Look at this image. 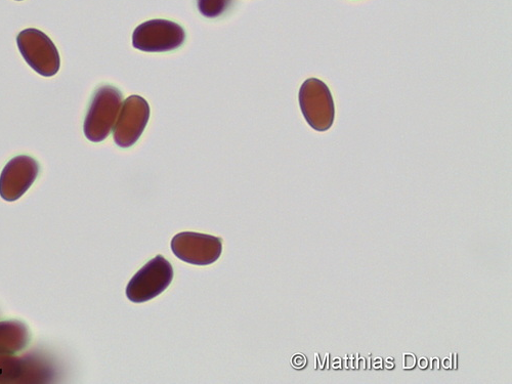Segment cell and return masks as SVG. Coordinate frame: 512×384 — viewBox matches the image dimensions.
<instances>
[{
	"label": "cell",
	"mask_w": 512,
	"mask_h": 384,
	"mask_svg": "<svg viewBox=\"0 0 512 384\" xmlns=\"http://www.w3.org/2000/svg\"><path fill=\"white\" fill-rule=\"evenodd\" d=\"M121 106L122 95L116 88L106 85L99 89L84 121L85 137L95 143L103 142L113 130Z\"/></svg>",
	"instance_id": "cell-1"
},
{
	"label": "cell",
	"mask_w": 512,
	"mask_h": 384,
	"mask_svg": "<svg viewBox=\"0 0 512 384\" xmlns=\"http://www.w3.org/2000/svg\"><path fill=\"white\" fill-rule=\"evenodd\" d=\"M174 269L162 255L147 263L128 283L126 296L134 304L147 303L172 283Z\"/></svg>",
	"instance_id": "cell-2"
},
{
	"label": "cell",
	"mask_w": 512,
	"mask_h": 384,
	"mask_svg": "<svg viewBox=\"0 0 512 384\" xmlns=\"http://www.w3.org/2000/svg\"><path fill=\"white\" fill-rule=\"evenodd\" d=\"M186 33L179 24L167 20H151L134 32L133 46L148 53L172 52L183 46Z\"/></svg>",
	"instance_id": "cell-3"
},
{
	"label": "cell",
	"mask_w": 512,
	"mask_h": 384,
	"mask_svg": "<svg viewBox=\"0 0 512 384\" xmlns=\"http://www.w3.org/2000/svg\"><path fill=\"white\" fill-rule=\"evenodd\" d=\"M17 42L23 58L34 71L46 77L58 73L59 52L48 35L37 29H26L18 35Z\"/></svg>",
	"instance_id": "cell-4"
},
{
	"label": "cell",
	"mask_w": 512,
	"mask_h": 384,
	"mask_svg": "<svg viewBox=\"0 0 512 384\" xmlns=\"http://www.w3.org/2000/svg\"><path fill=\"white\" fill-rule=\"evenodd\" d=\"M300 105L307 122L315 131L330 130L335 108L330 90L323 81L310 78L304 82L300 91Z\"/></svg>",
	"instance_id": "cell-5"
},
{
	"label": "cell",
	"mask_w": 512,
	"mask_h": 384,
	"mask_svg": "<svg viewBox=\"0 0 512 384\" xmlns=\"http://www.w3.org/2000/svg\"><path fill=\"white\" fill-rule=\"evenodd\" d=\"M172 250L178 259L194 266L216 263L222 254V240L215 236L184 232L172 240Z\"/></svg>",
	"instance_id": "cell-6"
},
{
	"label": "cell",
	"mask_w": 512,
	"mask_h": 384,
	"mask_svg": "<svg viewBox=\"0 0 512 384\" xmlns=\"http://www.w3.org/2000/svg\"><path fill=\"white\" fill-rule=\"evenodd\" d=\"M150 107L140 96L127 98L121 106L114 125V141L120 148L134 146L145 131Z\"/></svg>",
	"instance_id": "cell-7"
},
{
	"label": "cell",
	"mask_w": 512,
	"mask_h": 384,
	"mask_svg": "<svg viewBox=\"0 0 512 384\" xmlns=\"http://www.w3.org/2000/svg\"><path fill=\"white\" fill-rule=\"evenodd\" d=\"M38 174L37 162L28 156L11 160L0 178V194L9 201L20 198L34 183Z\"/></svg>",
	"instance_id": "cell-8"
},
{
	"label": "cell",
	"mask_w": 512,
	"mask_h": 384,
	"mask_svg": "<svg viewBox=\"0 0 512 384\" xmlns=\"http://www.w3.org/2000/svg\"><path fill=\"white\" fill-rule=\"evenodd\" d=\"M231 0H198L200 13L207 18H217L229 8Z\"/></svg>",
	"instance_id": "cell-9"
},
{
	"label": "cell",
	"mask_w": 512,
	"mask_h": 384,
	"mask_svg": "<svg viewBox=\"0 0 512 384\" xmlns=\"http://www.w3.org/2000/svg\"><path fill=\"white\" fill-rule=\"evenodd\" d=\"M403 368L405 370H411L414 369L417 365V358L412 353H404L403 354Z\"/></svg>",
	"instance_id": "cell-10"
},
{
	"label": "cell",
	"mask_w": 512,
	"mask_h": 384,
	"mask_svg": "<svg viewBox=\"0 0 512 384\" xmlns=\"http://www.w3.org/2000/svg\"><path fill=\"white\" fill-rule=\"evenodd\" d=\"M307 360L302 355H297L296 357H293L292 364L294 367L302 368L306 365Z\"/></svg>",
	"instance_id": "cell-11"
},
{
	"label": "cell",
	"mask_w": 512,
	"mask_h": 384,
	"mask_svg": "<svg viewBox=\"0 0 512 384\" xmlns=\"http://www.w3.org/2000/svg\"><path fill=\"white\" fill-rule=\"evenodd\" d=\"M354 359L355 355H346L345 356V368L347 369H355L354 367Z\"/></svg>",
	"instance_id": "cell-12"
},
{
	"label": "cell",
	"mask_w": 512,
	"mask_h": 384,
	"mask_svg": "<svg viewBox=\"0 0 512 384\" xmlns=\"http://www.w3.org/2000/svg\"><path fill=\"white\" fill-rule=\"evenodd\" d=\"M429 364H430V361L428 359H426L425 357H421L418 361H417V365L420 369L424 370L426 368L429 367Z\"/></svg>",
	"instance_id": "cell-13"
},
{
	"label": "cell",
	"mask_w": 512,
	"mask_h": 384,
	"mask_svg": "<svg viewBox=\"0 0 512 384\" xmlns=\"http://www.w3.org/2000/svg\"><path fill=\"white\" fill-rule=\"evenodd\" d=\"M430 362H431V367H432V369H433V370L438 371V370L440 369V367H441V361H440V359H439V358H437V357H436V358H434V357H433V358L431 359V361H430Z\"/></svg>",
	"instance_id": "cell-14"
},
{
	"label": "cell",
	"mask_w": 512,
	"mask_h": 384,
	"mask_svg": "<svg viewBox=\"0 0 512 384\" xmlns=\"http://www.w3.org/2000/svg\"><path fill=\"white\" fill-rule=\"evenodd\" d=\"M451 363H452V369L457 370L458 368V354L453 353L450 355Z\"/></svg>",
	"instance_id": "cell-15"
},
{
	"label": "cell",
	"mask_w": 512,
	"mask_h": 384,
	"mask_svg": "<svg viewBox=\"0 0 512 384\" xmlns=\"http://www.w3.org/2000/svg\"><path fill=\"white\" fill-rule=\"evenodd\" d=\"M343 361L340 358H335L332 364L333 369H341L343 368Z\"/></svg>",
	"instance_id": "cell-16"
},
{
	"label": "cell",
	"mask_w": 512,
	"mask_h": 384,
	"mask_svg": "<svg viewBox=\"0 0 512 384\" xmlns=\"http://www.w3.org/2000/svg\"><path fill=\"white\" fill-rule=\"evenodd\" d=\"M384 365H386V367L388 369H393L395 367V360L394 358H387L386 359V362H384Z\"/></svg>",
	"instance_id": "cell-17"
},
{
	"label": "cell",
	"mask_w": 512,
	"mask_h": 384,
	"mask_svg": "<svg viewBox=\"0 0 512 384\" xmlns=\"http://www.w3.org/2000/svg\"><path fill=\"white\" fill-rule=\"evenodd\" d=\"M329 361H330V354H329V353H327V354L325 355L324 362H323V364L321 365V368H322L323 370H325V369H328V368H329V364H330V362H329Z\"/></svg>",
	"instance_id": "cell-18"
},
{
	"label": "cell",
	"mask_w": 512,
	"mask_h": 384,
	"mask_svg": "<svg viewBox=\"0 0 512 384\" xmlns=\"http://www.w3.org/2000/svg\"><path fill=\"white\" fill-rule=\"evenodd\" d=\"M383 367V360L381 358H377L374 362H373V368L374 369H382Z\"/></svg>",
	"instance_id": "cell-19"
},
{
	"label": "cell",
	"mask_w": 512,
	"mask_h": 384,
	"mask_svg": "<svg viewBox=\"0 0 512 384\" xmlns=\"http://www.w3.org/2000/svg\"><path fill=\"white\" fill-rule=\"evenodd\" d=\"M358 369L366 370V358L359 357Z\"/></svg>",
	"instance_id": "cell-20"
},
{
	"label": "cell",
	"mask_w": 512,
	"mask_h": 384,
	"mask_svg": "<svg viewBox=\"0 0 512 384\" xmlns=\"http://www.w3.org/2000/svg\"><path fill=\"white\" fill-rule=\"evenodd\" d=\"M442 366L445 368V369H452V363H451V359L450 358H445L442 362Z\"/></svg>",
	"instance_id": "cell-21"
},
{
	"label": "cell",
	"mask_w": 512,
	"mask_h": 384,
	"mask_svg": "<svg viewBox=\"0 0 512 384\" xmlns=\"http://www.w3.org/2000/svg\"><path fill=\"white\" fill-rule=\"evenodd\" d=\"M372 355L370 354L367 358H366V369H371V366H372Z\"/></svg>",
	"instance_id": "cell-22"
},
{
	"label": "cell",
	"mask_w": 512,
	"mask_h": 384,
	"mask_svg": "<svg viewBox=\"0 0 512 384\" xmlns=\"http://www.w3.org/2000/svg\"><path fill=\"white\" fill-rule=\"evenodd\" d=\"M315 358H316V369H319L321 366L320 355L318 353H316Z\"/></svg>",
	"instance_id": "cell-23"
},
{
	"label": "cell",
	"mask_w": 512,
	"mask_h": 384,
	"mask_svg": "<svg viewBox=\"0 0 512 384\" xmlns=\"http://www.w3.org/2000/svg\"><path fill=\"white\" fill-rule=\"evenodd\" d=\"M19 2H20V0H19Z\"/></svg>",
	"instance_id": "cell-24"
}]
</instances>
